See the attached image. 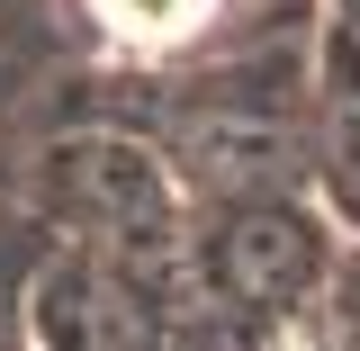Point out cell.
<instances>
[{
    "label": "cell",
    "mask_w": 360,
    "mask_h": 351,
    "mask_svg": "<svg viewBox=\"0 0 360 351\" xmlns=\"http://www.w3.org/2000/svg\"><path fill=\"white\" fill-rule=\"evenodd\" d=\"M99 9V27L127 45H180L198 18H207V0H90Z\"/></svg>",
    "instance_id": "6da1fadb"
}]
</instances>
